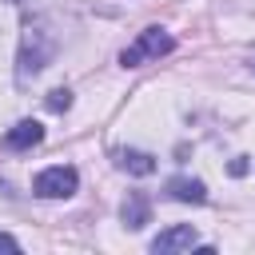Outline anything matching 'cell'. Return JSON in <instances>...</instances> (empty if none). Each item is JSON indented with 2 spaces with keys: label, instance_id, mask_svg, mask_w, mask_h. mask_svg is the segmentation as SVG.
Listing matches in <instances>:
<instances>
[{
  "label": "cell",
  "instance_id": "obj_1",
  "mask_svg": "<svg viewBox=\"0 0 255 255\" xmlns=\"http://www.w3.org/2000/svg\"><path fill=\"white\" fill-rule=\"evenodd\" d=\"M56 56V32L44 16H32L24 20V32H20V52H16V80L28 84L32 76H40Z\"/></svg>",
  "mask_w": 255,
  "mask_h": 255
},
{
  "label": "cell",
  "instance_id": "obj_2",
  "mask_svg": "<svg viewBox=\"0 0 255 255\" xmlns=\"http://www.w3.org/2000/svg\"><path fill=\"white\" fill-rule=\"evenodd\" d=\"M171 48H175L171 32H163V28H143V32L135 36V44L120 52V64H124V68H139L143 60H159V56H167Z\"/></svg>",
  "mask_w": 255,
  "mask_h": 255
},
{
  "label": "cell",
  "instance_id": "obj_3",
  "mask_svg": "<svg viewBox=\"0 0 255 255\" xmlns=\"http://www.w3.org/2000/svg\"><path fill=\"white\" fill-rule=\"evenodd\" d=\"M76 187H80V175H76V167H64V163L44 167L32 183V191L40 199H68V195H76Z\"/></svg>",
  "mask_w": 255,
  "mask_h": 255
},
{
  "label": "cell",
  "instance_id": "obj_4",
  "mask_svg": "<svg viewBox=\"0 0 255 255\" xmlns=\"http://www.w3.org/2000/svg\"><path fill=\"white\" fill-rule=\"evenodd\" d=\"M183 247H195V227L191 223H179V227H167L151 239V251L155 255H167V251H183Z\"/></svg>",
  "mask_w": 255,
  "mask_h": 255
},
{
  "label": "cell",
  "instance_id": "obj_5",
  "mask_svg": "<svg viewBox=\"0 0 255 255\" xmlns=\"http://www.w3.org/2000/svg\"><path fill=\"white\" fill-rule=\"evenodd\" d=\"M120 215H124V227H131V231H139L143 223H151V199H147L143 191H131V195L124 199V207H120Z\"/></svg>",
  "mask_w": 255,
  "mask_h": 255
},
{
  "label": "cell",
  "instance_id": "obj_6",
  "mask_svg": "<svg viewBox=\"0 0 255 255\" xmlns=\"http://www.w3.org/2000/svg\"><path fill=\"white\" fill-rule=\"evenodd\" d=\"M44 139V128L36 124V120H20L16 128H8V135H4V143L12 147V151H28V147H36Z\"/></svg>",
  "mask_w": 255,
  "mask_h": 255
},
{
  "label": "cell",
  "instance_id": "obj_7",
  "mask_svg": "<svg viewBox=\"0 0 255 255\" xmlns=\"http://www.w3.org/2000/svg\"><path fill=\"white\" fill-rule=\"evenodd\" d=\"M167 195H171V199H179V203H203V199H207V187H203L199 179L175 175V179H167Z\"/></svg>",
  "mask_w": 255,
  "mask_h": 255
},
{
  "label": "cell",
  "instance_id": "obj_8",
  "mask_svg": "<svg viewBox=\"0 0 255 255\" xmlns=\"http://www.w3.org/2000/svg\"><path fill=\"white\" fill-rule=\"evenodd\" d=\"M116 167H124V171H131V175H151V171H155V159H151L147 151L124 147V151H116Z\"/></svg>",
  "mask_w": 255,
  "mask_h": 255
},
{
  "label": "cell",
  "instance_id": "obj_9",
  "mask_svg": "<svg viewBox=\"0 0 255 255\" xmlns=\"http://www.w3.org/2000/svg\"><path fill=\"white\" fill-rule=\"evenodd\" d=\"M44 104H48V112H68V108H72V92H68V88H52Z\"/></svg>",
  "mask_w": 255,
  "mask_h": 255
},
{
  "label": "cell",
  "instance_id": "obj_10",
  "mask_svg": "<svg viewBox=\"0 0 255 255\" xmlns=\"http://www.w3.org/2000/svg\"><path fill=\"white\" fill-rule=\"evenodd\" d=\"M0 251H20V243H16L12 235H4V231H0Z\"/></svg>",
  "mask_w": 255,
  "mask_h": 255
},
{
  "label": "cell",
  "instance_id": "obj_11",
  "mask_svg": "<svg viewBox=\"0 0 255 255\" xmlns=\"http://www.w3.org/2000/svg\"><path fill=\"white\" fill-rule=\"evenodd\" d=\"M8 4H24V0H8Z\"/></svg>",
  "mask_w": 255,
  "mask_h": 255
}]
</instances>
